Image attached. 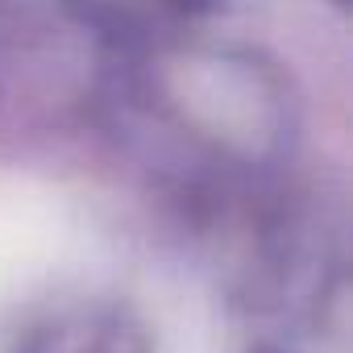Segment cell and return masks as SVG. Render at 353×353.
Listing matches in <instances>:
<instances>
[{"label": "cell", "mask_w": 353, "mask_h": 353, "mask_svg": "<svg viewBox=\"0 0 353 353\" xmlns=\"http://www.w3.org/2000/svg\"><path fill=\"white\" fill-rule=\"evenodd\" d=\"M42 245H46V225L30 208L0 204V283L13 279L26 262H38Z\"/></svg>", "instance_id": "1"}]
</instances>
